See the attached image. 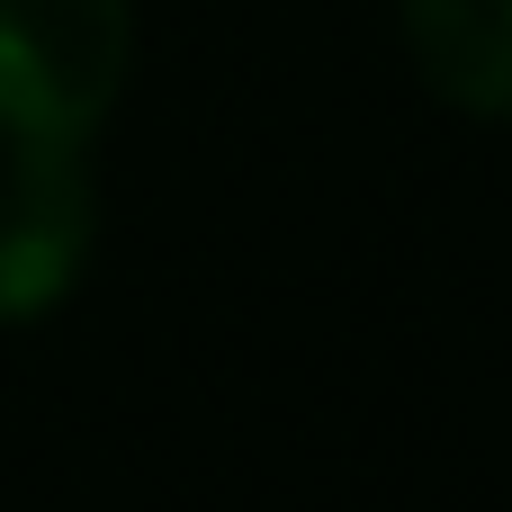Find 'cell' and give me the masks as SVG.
Here are the masks:
<instances>
[{
	"instance_id": "obj_1",
	"label": "cell",
	"mask_w": 512,
	"mask_h": 512,
	"mask_svg": "<svg viewBox=\"0 0 512 512\" xmlns=\"http://www.w3.org/2000/svg\"><path fill=\"white\" fill-rule=\"evenodd\" d=\"M135 54L126 0H0V135L90 144Z\"/></svg>"
},
{
	"instance_id": "obj_2",
	"label": "cell",
	"mask_w": 512,
	"mask_h": 512,
	"mask_svg": "<svg viewBox=\"0 0 512 512\" xmlns=\"http://www.w3.org/2000/svg\"><path fill=\"white\" fill-rule=\"evenodd\" d=\"M99 243V189L81 171V144H27L0 135V324L54 315Z\"/></svg>"
},
{
	"instance_id": "obj_3",
	"label": "cell",
	"mask_w": 512,
	"mask_h": 512,
	"mask_svg": "<svg viewBox=\"0 0 512 512\" xmlns=\"http://www.w3.org/2000/svg\"><path fill=\"white\" fill-rule=\"evenodd\" d=\"M414 72L468 117H512V0H396Z\"/></svg>"
}]
</instances>
